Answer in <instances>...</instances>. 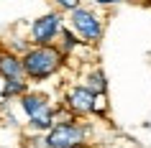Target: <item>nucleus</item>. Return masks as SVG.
<instances>
[{"label":"nucleus","instance_id":"nucleus-11","mask_svg":"<svg viewBox=\"0 0 151 148\" xmlns=\"http://www.w3.org/2000/svg\"><path fill=\"white\" fill-rule=\"evenodd\" d=\"M51 3H54V8L62 10V13H72L74 8L82 5V0H51Z\"/></svg>","mask_w":151,"mask_h":148},{"label":"nucleus","instance_id":"nucleus-12","mask_svg":"<svg viewBox=\"0 0 151 148\" xmlns=\"http://www.w3.org/2000/svg\"><path fill=\"white\" fill-rule=\"evenodd\" d=\"M92 3H95V5H115L118 0H92Z\"/></svg>","mask_w":151,"mask_h":148},{"label":"nucleus","instance_id":"nucleus-10","mask_svg":"<svg viewBox=\"0 0 151 148\" xmlns=\"http://www.w3.org/2000/svg\"><path fill=\"white\" fill-rule=\"evenodd\" d=\"M85 87L92 89L97 97H105L108 94V77L103 74V69H90L85 74Z\"/></svg>","mask_w":151,"mask_h":148},{"label":"nucleus","instance_id":"nucleus-2","mask_svg":"<svg viewBox=\"0 0 151 148\" xmlns=\"http://www.w3.org/2000/svg\"><path fill=\"white\" fill-rule=\"evenodd\" d=\"M67 21H69V28L77 36H80L85 44H100L103 41V33H105V21L103 16L97 13L95 8H87V5H80L74 8L72 13H67Z\"/></svg>","mask_w":151,"mask_h":148},{"label":"nucleus","instance_id":"nucleus-5","mask_svg":"<svg viewBox=\"0 0 151 148\" xmlns=\"http://www.w3.org/2000/svg\"><path fill=\"white\" fill-rule=\"evenodd\" d=\"M64 31V13L62 10H49L39 16L31 23V44L33 46H49L56 44L59 33Z\"/></svg>","mask_w":151,"mask_h":148},{"label":"nucleus","instance_id":"nucleus-8","mask_svg":"<svg viewBox=\"0 0 151 148\" xmlns=\"http://www.w3.org/2000/svg\"><path fill=\"white\" fill-rule=\"evenodd\" d=\"M28 92V79H3V87H0V97L3 100H18Z\"/></svg>","mask_w":151,"mask_h":148},{"label":"nucleus","instance_id":"nucleus-4","mask_svg":"<svg viewBox=\"0 0 151 148\" xmlns=\"http://www.w3.org/2000/svg\"><path fill=\"white\" fill-rule=\"evenodd\" d=\"M105 97H97L92 89H87L85 84H74L67 89L64 94V107L69 110L74 117H87V115H103L105 112Z\"/></svg>","mask_w":151,"mask_h":148},{"label":"nucleus","instance_id":"nucleus-1","mask_svg":"<svg viewBox=\"0 0 151 148\" xmlns=\"http://www.w3.org/2000/svg\"><path fill=\"white\" fill-rule=\"evenodd\" d=\"M21 59H23V69H26L28 82H46L49 77H54L64 66L67 56L59 51L56 44H49V46H31L26 54H21Z\"/></svg>","mask_w":151,"mask_h":148},{"label":"nucleus","instance_id":"nucleus-3","mask_svg":"<svg viewBox=\"0 0 151 148\" xmlns=\"http://www.w3.org/2000/svg\"><path fill=\"white\" fill-rule=\"evenodd\" d=\"M46 148H90V125L67 120L46 133Z\"/></svg>","mask_w":151,"mask_h":148},{"label":"nucleus","instance_id":"nucleus-7","mask_svg":"<svg viewBox=\"0 0 151 148\" xmlns=\"http://www.w3.org/2000/svg\"><path fill=\"white\" fill-rule=\"evenodd\" d=\"M26 77L23 59L16 51H0V79H21Z\"/></svg>","mask_w":151,"mask_h":148},{"label":"nucleus","instance_id":"nucleus-6","mask_svg":"<svg viewBox=\"0 0 151 148\" xmlns=\"http://www.w3.org/2000/svg\"><path fill=\"white\" fill-rule=\"evenodd\" d=\"M18 105H21V110H23V115L28 117V120H33V117H39V115H46V112L54 110V105L49 102L46 94L31 92V89H28L23 97H18Z\"/></svg>","mask_w":151,"mask_h":148},{"label":"nucleus","instance_id":"nucleus-9","mask_svg":"<svg viewBox=\"0 0 151 148\" xmlns=\"http://www.w3.org/2000/svg\"><path fill=\"white\" fill-rule=\"evenodd\" d=\"M82 44H85V41H82L80 36H77V33L72 31L69 26H64V31L59 33V39H56V46H59V51H62L64 56L74 54V51H77V49H80Z\"/></svg>","mask_w":151,"mask_h":148}]
</instances>
